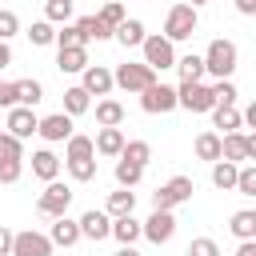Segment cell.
<instances>
[{"label": "cell", "instance_id": "1", "mask_svg": "<svg viewBox=\"0 0 256 256\" xmlns=\"http://www.w3.org/2000/svg\"><path fill=\"white\" fill-rule=\"evenodd\" d=\"M196 24H200V16H196L192 4H172L168 16H164V40H168V44H176V40H192Z\"/></svg>", "mask_w": 256, "mask_h": 256}, {"label": "cell", "instance_id": "2", "mask_svg": "<svg viewBox=\"0 0 256 256\" xmlns=\"http://www.w3.org/2000/svg\"><path fill=\"white\" fill-rule=\"evenodd\" d=\"M200 60H204V72H212L216 80H228L232 68H236V44L232 40H212Z\"/></svg>", "mask_w": 256, "mask_h": 256}, {"label": "cell", "instance_id": "3", "mask_svg": "<svg viewBox=\"0 0 256 256\" xmlns=\"http://www.w3.org/2000/svg\"><path fill=\"white\" fill-rule=\"evenodd\" d=\"M192 192H196V184H192V176H172L168 184H160V188L152 192V208H160V212H172L176 204H184V200H192Z\"/></svg>", "mask_w": 256, "mask_h": 256}, {"label": "cell", "instance_id": "4", "mask_svg": "<svg viewBox=\"0 0 256 256\" xmlns=\"http://www.w3.org/2000/svg\"><path fill=\"white\" fill-rule=\"evenodd\" d=\"M112 84H120L124 92H144V88H152V84H156V72H152L144 60H140V64H132V60H128V64H120V68L112 72Z\"/></svg>", "mask_w": 256, "mask_h": 256}, {"label": "cell", "instance_id": "5", "mask_svg": "<svg viewBox=\"0 0 256 256\" xmlns=\"http://www.w3.org/2000/svg\"><path fill=\"white\" fill-rule=\"evenodd\" d=\"M68 204H72V188L60 184V180H48V188H44L40 200H36V212L56 220V216H68Z\"/></svg>", "mask_w": 256, "mask_h": 256}, {"label": "cell", "instance_id": "6", "mask_svg": "<svg viewBox=\"0 0 256 256\" xmlns=\"http://www.w3.org/2000/svg\"><path fill=\"white\" fill-rule=\"evenodd\" d=\"M220 160H228V164L256 160V136H244V132H228V136H220Z\"/></svg>", "mask_w": 256, "mask_h": 256}, {"label": "cell", "instance_id": "7", "mask_svg": "<svg viewBox=\"0 0 256 256\" xmlns=\"http://www.w3.org/2000/svg\"><path fill=\"white\" fill-rule=\"evenodd\" d=\"M176 108H188V112H212L216 100H212V88L208 84H184L176 88Z\"/></svg>", "mask_w": 256, "mask_h": 256}, {"label": "cell", "instance_id": "8", "mask_svg": "<svg viewBox=\"0 0 256 256\" xmlns=\"http://www.w3.org/2000/svg\"><path fill=\"white\" fill-rule=\"evenodd\" d=\"M140 48H144V64H148L152 72H156V68L164 72V68H172V64H176V48H172L164 36H144V44H140Z\"/></svg>", "mask_w": 256, "mask_h": 256}, {"label": "cell", "instance_id": "9", "mask_svg": "<svg viewBox=\"0 0 256 256\" xmlns=\"http://www.w3.org/2000/svg\"><path fill=\"white\" fill-rule=\"evenodd\" d=\"M8 256H52V240L40 232H12V252Z\"/></svg>", "mask_w": 256, "mask_h": 256}, {"label": "cell", "instance_id": "10", "mask_svg": "<svg viewBox=\"0 0 256 256\" xmlns=\"http://www.w3.org/2000/svg\"><path fill=\"white\" fill-rule=\"evenodd\" d=\"M140 108H144V112H172V108H176V88L156 80L152 88L140 92Z\"/></svg>", "mask_w": 256, "mask_h": 256}, {"label": "cell", "instance_id": "11", "mask_svg": "<svg viewBox=\"0 0 256 256\" xmlns=\"http://www.w3.org/2000/svg\"><path fill=\"white\" fill-rule=\"evenodd\" d=\"M172 232H176V216H172V212H160V208L140 224V236H148L152 244H168Z\"/></svg>", "mask_w": 256, "mask_h": 256}, {"label": "cell", "instance_id": "12", "mask_svg": "<svg viewBox=\"0 0 256 256\" xmlns=\"http://www.w3.org/2000/svg\"><path fill=\"white\" fill-rule=\"evenodd\" d=\"M36 124H40V116L32 112V108H8V136H16V140H28L32 132H36Z\"/></svg>", "mask_w": 256, "mask_h": 256}, {"label": "cell", "instance_id": "13", "mask_svg": "<svg viewBox=\"0 0 256 256\" xmlns=\"http://www.w3.org/2000/svg\"><path fill=\"white\" fill-rule=\"evenodd\" d=\"M76 228H80V236H84V240H104V236L112 232V220H108V212L88 208V212L76 220Z\"/></svg>", "mask_w": 256, "mask_h": 256}, {"label": "cell", "instance_id": "14", "mask_svg": "<svg viewBox=\"0 0 256 256\" xmlns=\"http://www.w3.org/2000/svg\"><path fill=\"white\" fill-rule=\"evenodd\" d=\"M36 132L44 136V140H68L72 136V116H64V112H52V116H44L40 124H36Z\"/></svg>", "mask_w": 256, "mask_h": 256}, {"label": "cell", "instance_id": "15", "mask_svg": "<svg viewBox=\"0 0 256 256\" xmlns=\"http://www.w3.org/2000/svg\"><path fill=\"white\" fill-rule=\"evenodd\" d=\"M88 96H108L112 92V72L108 68H100V64H88L84 68V84H80Z\"/></svg>", "mask_w": 256, "mask_h": 256}, {"label": "cell", "instance_id": "16", "mask_svg": "<svg viewBox=\"0 0 256 256\" xmlns=\"http://www.w3.org/2000/svg\"><path fill=\"white\" fill-rule=\"evenodd\" d=\"M92 148H96L100 156H120V148H124V132H120V128H100V136L92 140Z\"/></svg>", "mask_w": 256, "mask_h": 256}, {"label": "cell", "instance_id": "17", "mask_svg": "<svg viewBox=\"0 0 256 256\" xmlns=\"http://www.w3.org/2000/svg\"><path fill=\"white\" fill-rule=\"evenodd\" d=\"M32 172L48 184V180H56V176H60V160H56L48 148H40V152H32Z\"/></svg>", "mask_w": 256, "mask_h": 256}, {"label": "cell", "instance_id": "18", "mask_svg": "<svg viewBox=\"0 0 256 256\" xmlns=\"http://www.w3.org/2000/svg\"><path fill=\"white\" fill-rule=\"evenodd\" d=\"M52 244H60V248H72L76 240H80V228H76V220H68V216H56V224H52V236H48Z\"/></svg>", "mask_w": 256, "mask_h": 256}, {"label": "cell", "instance_id": "19", "mask_svg": "<svg viewBox=\"0 0 256 256\" xmlns=\"http://www.w3.org/2000/svg\"><path fill=\"white\" fill-rule=\"evenodd\" d=\"M40 100H44L40 80H32V76H28V80H16V104H20V108H36Z\"/></svg>", "mask_w": 256, "mask_h": 256}, {"label": "cell", "instance_id": "20", "mask_svg": "<svg viewBox=\"0 0 256 256\" xmlns=\"http://www.w3.org/2000/svg\"><path fill=\"white\" fill-rule=\"evenodd\" d=\"M108 236H116L120 244H136V240H140V220H136V216H116Z\"/></svg>", "mask_w": 256, "mask_h": 256}, {"label": "cell", "instance_id": "21", "mask_svg": "<svg viewBox=\"0 0 256 256\" xmlns=\"http://www.w3.org/2000/svg\"><path fill=\"white\" fill-rule=\"evenodd\" d=\"M112 36H116V40H120L124 48H140L148 32H144V24H140V20H124V24H120V28L112 32Z\"/></svg>", "mask_w": 256, "mask_h": 256}, {"label": "cell", "instance_id": "22", "mask_svg": "<svg viewBox=\"0 0 256 256\" xmlns=\"http://www.w3.org/2000/svg\"><path fill=\"white\" fill-rule=\"evenodd\" d=\"M172 68H180V80L184 84H200V76H204V60L196 56V52H188V56H180Z\"/></svg>", "mask_w": 256, "mask_h": 256}, {"label": "cell", "instance_id": "23", "mask_svg": "<svg viewBox=\"0 0 256 256\" xmlns=\"http://www.w3.org/2000/svg\"><path fill=\"white\" fill-rule=\"evenodd\" d=\"M96 124H100V128H120V124H124V108H120L116 100H100V104H96Z\"/></svg>", "mask_w": 256, "mask_h": 256}, {"label": "cell", "instance_id": "24", "mask_svg": "<svg viewBox=\"0 0 256 256\" xmlns=\"http://www.w3.org/2000/svg\"><path fill=\"white\" fill-rule=\"evenodd\" d=\"M120 160H128V164H136V168H144V164L152 160V148H148V140H124V148H120Z\"/></svg>", "mask_w": 256, "mask_h": 256}, {"label": "cell", "instance_id": "25", "mask_svg": "<svg viewBox=\"0 0 256 256\" xmlns=\"http://www.w3.org/2000/svg\"><path fill=\"white\" fill-rule=\"evenodd\" d=\"M56 64H60V72H84L88 68V52L84 48H60Z\"/></svg>", "mask_w": 256, "mask_h": 256}, {"label": "cell", "instance_id": "26", "mask_svg": "<svg viewBox=\"0 0 256 256\" xmlns=\"http://www.w3.org/2000/svg\"><path fill=\"white\" fill-rule=\"evenodd\" d=\"M132 208H136V192L132 188H120V192L108 196V216H132Z\"/></svg>", "mask_w": 256, "mask_h": 256}, {"label": "cell", "instance_id": "27", "mask_svg": "<svg viewBox=\"0 0 256 256\" xmlns=\"http://www.w3.org/2000/svg\"><path fill=\"white\" fill-rule=\"evenodd\" d=\"M196 156L208 160V164H216V160H220V136H216V132H200V136H196Z\"/></svg>", "mask_w": 256, "mask_h": 256}, {"label": "cell", "instance_id": "28", "mask_svg": "<svg viewBox=\"0 0 256 256\" xmlns=\"http://www.w3.org/2000/svg\"><path fill=\"white\" fill-rule=\"evenodd\" d=\"M228 228H232V236H240V240H256V212H248V208L236 212Z\"/></svg>", "mask_w": 256, "mask_h": 256}, {"label": "cell", "instance_id": "29", "mask_svg": "<svg viewBox=\"0 0 256 256\" xmlns=\"http://www.w3.org/2000/svg\"><path fill=\"white\" fill-rule=\"evenodd\" d=\"M96 20H100V24L108 28V32H116V28H120V24L128 20V16H124V8H120V0H108V4H104V8L96 12Z\"/></svg>", "mask_w": 256, "mask_h": 256}, {"label": "cell", "instance_id": "30", "mask_svg": "<svg viewBox=\"0 0 256 256\" xmlns=\"http://www.w3.org/2000/svg\"><path fill=\"white\" fill-rule=\"evenodd\" d=\"M88 112V92L76 84V88H64V116H80Z\"/></svg>", "mask_w": 256, "mask_h": 256}, {"label": "cell", "instance_id": "31", "mask_svg": "<svg viewBox=\"0 0 256 256\" xmlns=\"http://www.w3.org/2000/svg\"><path fill=\"white\" fill-rule=\"evenodd\" d=\"M236 168H240V164L216 160V164H212V184H216V188H224V192H228V188H236Z\"/></svg>", "mask_w": 256, "mask_h": 256}, {"label": "cell", "instance_id": "32", "mask_svg": "<svg viewBox=\"0 0 256 256\" xmlns=\"http://www.w3.org/2000/svg\"><path fill=\"white\" fill-rule=\"evenodd\" d=\"M236 84L232 80H216L212 84V100H216V108H236Z\"/></svg>", "mask_w": 256, "mask_h": 256}, {"label": "cell", "instance_id": "33", "mask_svg": "<svg viewBox=\"0 0 256 256\" xmlns=\"http://www.w3.org/2000/svg\"><path fill=\"white\" fill-rule=\"evenodd\" d=\"M96 148H92V136H68V160H92Z\"/></svg>", "mask_w": 256, "mask_h": 256}, {"label": "cell", "instance_id": "34", "mask_svg": "<svg viewBox=\"0 0 256 256\" xmlns=\"http://www.w3.org/2000/svg\"><path fill=\"white\" fill-rule=\"evenodd\" d=\"M72 16V0H44V20L48 24H68Z\"/></svg>", "mask_w": 256, "mask_h": 256}, {"label": "cell", "instance_id": "35", "mask_svg": "<svg viewBox=\"0 0 256 256\" xmlns=\"http://www.w3.org/2000/svg\"><path fill=\"white\" fill-rule=\"evenodd\" d=\"M76 28H80V36H84V40H108V36H112L96 16H80V20H76Z\"/></svg>", "mask_w": 256, "mask_h": 256}, {"label": "cell", "instance_id": "36", "mask_svg": "<svg viewBox=\"0 0 256 256\" xmlns=\"http://www.w3.org/2000/svg\"><path fill=\"white\" fill-rule=\"evenodd\" d=\"M140 176H144V168H136V164H128V160H116V180H120V188H136Z\"/></svg>", "mask_w": 256, "mask_h": 256}, {"label": "cell", "instance_id": "37", "mask_svg": "<svg viewBox=\"0 0 256 256\" xmlns=\"http://www.w3.org/2000/svg\"><path fill=\"white\" fill-rule=\"evenodd\" d=\"M236 192L240 196H256V168L252 164H240L236 168Z\"/></svg>", "mask_w": 256, "mask_h": 256}, {"label": "cell", "instance_id": "38", "mask_svg": "<svg viewBox=\"0 0 256 256\" xmlns=\"http://www.w3.org/2000/svg\"><path fill=\"white\" fill-rule=\"evenodd\" d=\"M28 40H32L36 48H44V44H52V40H56V28H52L48 20H36V24L28 28Z\"/></svg>", "mask_w": 256, "mask_h": 256}, {"label": "cell", "instance_id": "39", "mask_svg": "<svg viewBox=\"0 0 256 256\" xmlns=\"http://www.w3.org/2000/svg\"><path fill=\"white\" fill-rule=\"evenodd\" d=\"M52 44H60V48H84L88 40L80 36V28H76V24H64V28L56 32V40H52Z\"/></svg>", "mask_w": 256, "mask_h": 256}, {"label": "cell", "instance_id": "40", "mask_svg": "<svg viewBox=\"0 0 256 256\" xmlns=\"http://www.w3.org/2000/svg\"><path fill=\"white\" fill-rule=\"evenodd\" d=\"M212 120H216V128H224V136L240 128V112L236 108H212Z\"/></svg>", "mask_w": 256, "mask_h": 256}, {"label": "cell", "instance_id": "41", "mask_svg": "<svg viewBox=\"0 0 256 256\" xmlns=\"http://www.w3.org/2000/svg\"><path fill=\"white\" fill-rule=\"evenodd\" d=\"M68 172H72V180H80V184L92 180V176H96V156H92V160H68Z\"/></svg>", "mask_w": 256, "mask_h": 256}, {"label": "cell", "instance_id": "42", "mask_svg": "<svg viewBox=\"0 0 256 256\" xmlns=\"http://www.w3.org/2000/svg\"><path fill=\"white\" fill-rule=\"evenodd\" d=\"M0 160H24L20 140H16V136H8V132H0Z\"/></svg>", "mask_w": 256, "mask_h": 256}, {"label": "cell", "instance_id": "43", "mask_svg": "<svg viewBox=\"0 0 256 256\" xmlns=\"http://www.w3.org/2000/svg\"><path fill=\"white\" fill-rule=\"evenodd\" d=\"M20 32V20H16V12H8V8H0V40L8 44L12 36Z\"/></svg>", "mask_w": 256, "mask_h": 256}, {"label": "cell", "instance_id": "44", "mask_svg": "<svg viewBox=\"0 0 256 256\" xmlns=\"http://www.w3.org/2000/svg\"><path fill=\"white\" fill-rule=\"evenodd\" d=\"M24 172V160H0V184H16Z\"/></svg>", "mask_w": 256, "mask_h": 256}, {"label": "cell", "instance_id": "45", "mask_svg": "<svg viewBox=\"0 0 256 256\" xmlns=\"http://www.w3.org/2000/svg\"><path fill=\"white\" fill-rule=\"evenodd\" d=\"M188 256H220V248H216V240H208V236H196V240L188 244Z\"/></svg>", "mask_w": 256, "mask_h": 256}, {"label": "cell", "instance_id": "46", "mask_svg": "<svg viewBox=\"0 0 256 256\" xmlns=\"http://www.w3.org/2000/svg\"><path fill=\"white\" fill-rule=\"evenodd\" d=\"M0 108H16V84H0Z\"/></svg>", "mask_w": 256, "mask_h": 256}, {"label": "cell", "instance_id": "47", "mask_svg": "<svg viewBox=\"0 0 256 256\" xmlns=\"http://www.w3.org/2000/svg\"><path fill=\"white\" fill-rule=\"evenodd\" d=\"M8 252H12V232L0 224V256H8Z\"/></svg>", "mask_w": 256, "mask_h": 256}, {"label": "cell", "instance_id": "48", "mask_svg": "<svg viewBox=\"0 0 256 256\" xmlns=\"http://www.w3.org/2000/svg\"><path fill=\"white\" fill-rule=\"evenodd\" d=\"M236 256H256V240H240V252Z\"/></svg>", "mask_w": 256, "mask_h": 256}, {"label": "cell", "instance_id": "49", "mask_svg": "<svg viewBox=\"0 0 256 256\" xmlns=\"http://www.w3.org/2000/svg\"><path fill=\"white\" fill-rule=\"evenodd\" d=\"M8 64H12V48L0 40V68H8Z\"/></svg>", "mask_w": 256, "mask_h": 256}, {"label": "cell", "instance_id": "50", "mask_svg": "<svg viewBox=\"0 0 256 256\" xmlns=\"http://www.w3.org/2000/svg\"><path fill=\"white\" fill-rule=\"evenodd\" d=\"M236 8H240L244 16H252V12H256V0H236Z\"/></svg>", "mask_w": 256, "mask_h": 256}, {"label": "cell", "instance_id": "51", "mask_svg": "<svg viewBox=\"0 0 256 256\" xmlns=\"http://www.w3.org/2000/svg\"><path fill=\"white\" fill-rule=\"evenodd\" d=\"M116 256H140V252H136V248H132V244H124V248H120V252H116Z\"/></svg>", "mask_w": 256, "mask_h": 256}, {"label": "cell", "instance_id": "52", "mask_svg": "<svg viewBox=\"0 0 256 256\" xmlns=\"http://www.w3.org/2000/svg\"><path fill=\"white\" fill-rule=\"evenodd\" d=\"M200 4H204V0H192V8H200Z\"/></svg>", "mask_w": 256, "mask_h": 256}, {"label": "cell", "instance_id": "53", "mask_svg": "<svg viewBox=\"0 0 256 256\" xmlns=\"http://www.w3.org/2000/svg\"><path fill=\"white\" fill-rule=\"evenodd\" d=\"M72 4H76V0H72Z\"/></svg>", "mask_w": 256, "mask_h": 256}]
</instances>
